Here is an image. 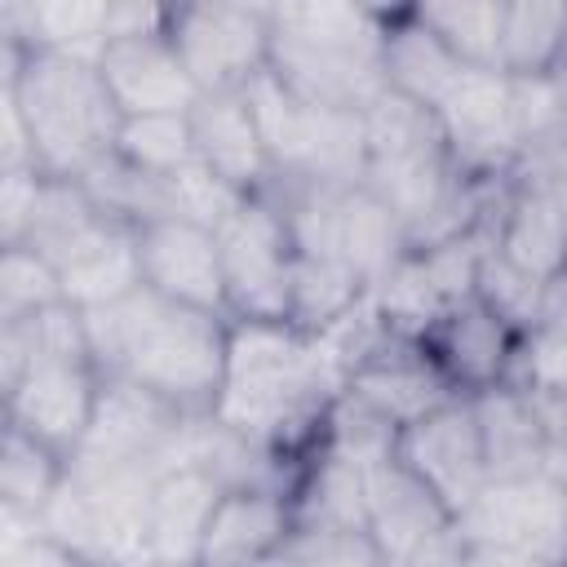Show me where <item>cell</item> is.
<instances>
[{"label":"cell","instance_id":"cell-24","mask_svg":"<svg viewBox=\"0 0 567 567\" xmlns=\"http://www.w3.org/2000/svg\"><path fill=\"white\" fill-rule=\"evenodd\" d=\"M4 40L40 53H62L80 62H102L111 40V0H44V4H4L0 9Z\"/></svg>","mask_w":567,"mask_h":567},{"label":"cell","instance_id":"cell-32","mask_svg":"<svg viewBox=\"0 0 567 567\" xmlns=\"http://www.w3.org/2000/svg\"><path fill=\"white\" fill-rule=\"evenodd\" d=\"M0 567H89L75 558L66 545L40 532L35 518L4 509V545H0Z\"/></svg>","mask_w":567,"mask_h":567},{"label":"cell","instance_id":"cell-2","mask_svg":"<svg viewBox=\"0 0 567 567\" xmlns=\"http://www.w3.org/2000/svg\"><path fill=\"white\" fill-rule=\"evenodd\" d=\"M80 315L102 377L133 381L186 416H208L217 408L230 346L226 315L177 306L146 284Z\"/></svg>","mask_w":567,"mask_h":567},{"label":"cell","instance_id":"cell-14","mask_svg":"<svg viewBox=\"0 0 567 567\" xmlns=\"http://www.w3.org/2000/svg\"><path fill=\"white\" fill-rule=\"evenodd\" d=\"M137 266L151 292L190 310L226 315V275H221L217 230L186 217L146 221L137 226Z\"/></svg>","mask_w":567,"mask_h":567},{"label":"cell","instance_id":"cell-1","mask_svg":"<svg viewBox=\"0 0 567 567\" xmlns=\"http://www.w3.org/2000/svg\"><path fill=\"white\" fill-rule=\"evenodd\" d=\"M346 394V368L332 346L292 323L230 319L226 377L213 416L266 447L297 456L310 447Z\"/></svg>","mask_w":567,"mask_h":567},{"label":"cell","instance_id":"cell-39","mask_svg":"<svg viewBox=\"0 0 567 567\" xmlns=\"http://www.w3.org/2000/svg\"><path fill=\"white\" fill-rule=\"evenodd\" d=\"M133 567H164V563H133Z\"/></svg>","mask_w":567,"mask_h":567},{"label":"cell","instance_id":"cell-9","mask_svg":"<svg viewBox=\"0 0 567 567\" xmlns=\"http://www.w3.org/2000/svg\"><path fill=\"white\" fill-rule=\"evenodd\" d=\"M190 421L195 416L177 412L159 394L120 377H102V394L75 456L133 465L164 478L168 470L190 465Z\"/></svg>","mask_w":567,"mask_h":567},{"label":"cell","instance_id":"cell-18","mask_svg":"<svg viewBox=\"0 0 567 567\" xmlns=\"http://www.w3.org/2000/svg\"><path fill=\"white\" fill-rule=\"evenodd\" d=\"M190 142H195V159L217 173L221 182H230L239 195H266L275 190V164L266 155L257 115L239 93H199V102L190 106Z\"/></svg>","mask_w":567,"mask_h":567},{"label":"cell","instance_id":"cell-10","mask_svg":"<svg viewBox=\"0 0 567 567\" xmlns=\"http://www.w3.org/2000/svg\"><path fill=\"white\" fill-rule=\"evenodd\" d=\"M168 40L199 93H239L270 66V4H177Z\"/></svg>","mask_w":567,"mask_h":567},{"label":"cell","instance_id":"cell-13","mask_svg":"<svg viewBox=\"0 0 567 567\" xmlns=\"http://www.w3.org/2000/svg\"><path fill=\"white\" fill-rule=\"evenodd\" d=\"M452 159L470 177H509L518 164L514 89L505 71H465L447 102L434 111Z\"/></svg>","mask_w":567,"mask_h":567},{"label":"cell","instance_id":"cell-8","mask_svg":"<svg viewBox=\"0 0 567 567\" xmlns=\"http://www.w3.org/2000/svg\"><path fill=\"white\" fill-rule=\"evenodd\" d=\"M217 248L226 275V315L248 323H288L297 248L284 204L270 190L244 199L217 226Z\"/></svg>","mask_w":567,"mask_h":567},{"label":"cell","instance_id":"cell-31","mask_svg":"<svg viewBox=\"0 0 567 567\" xmlns=\"http://www.w3.org/2000/svg\"><path fill=\"white\" fill-rule=\"evenodd\" d=\"M540 292H545V284L532 279L527 270H518L514 261H505V257L496 252V244L483 252L478 279H474V297H478L501 323H509L518 337L532 332L536 310H540Z\"/></svg>","mask_w":567,"mask_h":567},{"label":"cell","instance_id":"cell-17","mask_svg":"<svg viewBox=\"0 0 567 567\" xmlns=\"http://www.w3.org/2000/svg\"><path fill=\"white\" fill-rule=\"evenodd\" d=\"M518 332L501 323L478 297L461 301L452 315H443L425 337V354L439 363V372L452 381L456 394L474 399L492 385H505L518 359Z\"/></svg>","mask_w":567,"mask_h":567},{"label":"cell","instance_id":"cell-34","mask_svg":"<svg viewBox=\"0 0 567 567\" xmlns=\"http://www.w3.org/2000/svg\"><path fill=\"white\" fill-rule=\"evenodd\" d=\"M22 168H35L31 128L18 111V102L9 93H0V173H22Z\"/></svg>","mask_w":567,"mask_h":567},{"label":"cell","instance_id":"cell-35","mask_svg":"<svg viewBox=\"0 0 567 567\" xmlns=\"http://www.w3.org/2000/svg\"><path fill=\"white\" fill-rule=\"evenodd\" d=\"M328 536L332 532H319V527L297 523L292 536L279 540L270 554H261L252 567H319L323 563V549H328Z\"/></svg>","mask_w":567,"mask_h":567},{"label":"cell","instance_id":"cell-36","mask_svg":"<svg viewBox=\"0 0 567 567\" xmlns=\"http://www.w3.org/2000/svg\"><path fill=\"white\" fill-rule=\"evenodd\" d=\"M319 567H385V558L368 532H332Z\"/></svg>","mask_w":567,"mask_h":567},{"label":"cell","instance_id":"cell-4","mask_svg":"<svg viewBox=\"0 0 567 567\" xmlns=\"http://www.w3.org/2000/svg\"><path fill=\"white\" fill-rule=\"evenodd\" d=\"M31 128L35 168L44 177L80 182L97 159L115 151L120 137V106L97 71V62L40 53L4 40V84Z\"/></svg>","mask_w":567,"mask_h":567},{"label":"cell","instance_id":"cell-12","mask_svg":"<svg viewBox=\"0 0 567 567\" xmlns=\"http://www.w3.org/2000/svg\"><path fill=\"white\" fill-rule=\"evenodd\" d=\"M394 456L447 505L452 518H461L478 501V492L492 483L478 416H474V399H465V394L434 408L416 425L399 430Z\"/></svg>","mask_w":567,"mask_h":567},{"label":"cell","instance_id":"cell-37","mask_svg":"<svg viewBox=\"0 0 567 567\" xmlns=\"http://www.w3.org/2000/svg\"><path fill=\"white\" fill-rule=\"evenodd\" d=\"M549 75H554V84L567 93V40H563V53H558V62H554V71H549Z\"/></svg>","mask_w":567,"mask_h":567},{"label":"cell","instance_id":"cell-25","mask_svg":"<svg viewBox=\"0 0 567 567\" xmlns=\"http://www.w3.org/2000/svg\"><path fill=\"white\" fill-rule=\"evenodd\" d=\"M337 252L363 279V288L377 292V284L408 252V230L368 186H350L337 195Z\"/></svg>","mask_w":567,"mask_h":567},{"label":"cell","instance_id":"cell-26","mask_svg":"<svg viewBox=\"0 0 567 567\" xmlns=\"http://www.w3.org/2000/svg\"><path fill=\"white\" fill-rule=\"evenodd\" d=\"M416 18L452 49L461 66L501 71V35H505V0H443L416 4Z\"/></svg>","mask_w":567,"mask_h":567},{"label":"cell","instance_id":"cell-23","mask_svg":"<svg viewBox=\"0 0 567 567\" xmlns=\"http://www.w3.org/2000/svg\"><path fill=\"white\" fill-rule=\"evenodd\" d=\"M385 84L390 93L425 106V111H439L447 102V93L456 89V80L470 71L452 58V49L416 18V9H399L390 13L385 22Z\"/></svg>","mask_w":567,"mask_h":567},{"label":"cell","instance_id":"cell-28","mask_svg":"<svg viewBox=\"0 0 567 567\" xmlns=\"http://www.w3.org/2000/svg\"><path fill=\"white\" fill-rule=\"evenodd\" d=\"M567 40V4H505L501 71L505 75H549Z\"/></svg>","mask_w":567,"mask_h":567},{"label":"cell","instance_id":"cell-22","mask_svg":"<svg viewBox=\"0 0 567 567\" xmlns=\"http://www.w3.org/2000/svg\"><path fill=\"white\" fill-rule=\"evenodd\" d=\"M496 252L540 284L567 270V230L554 186L509 182L496 213Z\"/></svg>","mask_w":567,"mask_h":567},{"label":"cell","instance_id":"cell-29","mask_svg":"<svg viewBox=\"0 0 567 567\" xmlns=\"http://www.w3.org/2000/svg\"><path fill=\"white\" fill-rule=\"evenodd\" d=\"M115 155L137 164L142 173L173 177L186 164H195V142H190V120L186 115H137L120 124Z\"/></svg>","mask_w":567,"mask_h":567},{"label":"cell","instance_id":"cell-20","mask_svg":"<svg viewBox=\"0 0 567 567\" xmlns=\"http://www.w3.org/2000/svg\"><path fill=\"white\" fill-rule=\"evenodd\" d=\"M221 487L199 465H177L151 487L146 509V558L164 567H195Z\"/></svg>","mask_w":567,"mask_h":567},{"label":"cell","instance_id":"cell-38","mask_svg":"<svg viewBox=\"0 0 567 567\" xmlns=\"http://www.w3.org/2000/svg\"><path fill=\"white\" fill-rule=\"evenodd\" d=\"M554 199H558V213H563V230H567V182L554 186Z\"/></svg>","mask_w":567,"mask_h":567},{"label":"cell","instance_id":"cell-19","mask_svg":"<svg viewBox=\"0 0 567 567\" xmlns=\"http://www.w3.org/2000/svg\"><path fill=\"white\" fill-rule=\"evenodd\" d=\"M297 496L270 487H230L217 496L195 567H252L297 527Z\"/></svg>","mask_w":567,"mask_h":567},{"label":"cell","instance_id":"cell-5","mask_svg":"<svg viewBox=\"0 0 567 567\" xmlns=\"http://www.w3.org/2000/svg\"><path fill=\"white\" fill-rule=\"evenodd\" d=\"M22 244L58 270L62 297L75 310H97L142 288L137 226L111 217L84 182L49 177Z\"/></svg>","mask_w":567,"mask_h":567},{"label":"cell","instance_id":"cell-33","mask_svg":"<svg viewBox=\"0 0 567 567\" xmlns=\"http://www.w3.org/2000/svg\"><path fill=\"white\" fill-rule=\"evenodd\" d=\"M44 173L40 168H22V173H0V248L22 244L31 230V217L40 208V190H44Z\"/></svg>","mask_w":567,"mask_h":567},{"label":"cell","instance_id":"cell-15","mask_svg":"<svg viewBox=\"0 0 567 567\" xmlns=\"http://www.w3.org/2000/svg\"><path fill=\"white\" fill-rule=\"evenodd\" d=\"M346 399L399 434L461 394L452 390V381L439 372V363L425 354L421 341H403L385 332L377 350L346 377Z\"/></svg>","mask_w":567,"mask_h":567},{"label":"cell","instance_id":"cell-30","mask_svg":"<svg viewBox=\"0 0 567 567\" xmlns=\"http://www.w3.org/2000/svg\"><path fill=\"white\" fill-rule=\"evenodd\" d=\"M62 279L58 270L27 244L0 248V323L40 315L49 306H62Z\"/></svg>","mask_w":567,"mask_h":567},{"label":"cell","instance_id":"cell-6","mask_svg":"<svg viewBox=\"0 0 567 567\" xmlns=\"http://www.w3.org/2000/svg\"><path fill=\"white\" fill-rule=\"evenodd\" d=\"M159 478L133 465L71 456L62 487L40 514V532L89 567H133L146 558V509Z\"/></svg>","mask_w":567,"mask_h":567},{"label":"cell","instance_id":"cell-16","mask_svg":"<svg viewBox=\"0 0 567 567\" xmlns=\"http://www.w3.org/2000/svg\"><path fill=\"white\" fill-rule=\"evenodd\" d=\"M115 106L124 120L137 115H190L199 102V89L190 71L182 66L168 31L159 35H128V40H106V53L97 62Z\"/></svg>","mask_w":567,"mask_h":567},{"label":"cell","instance_id":"cell-27","mask_svg":"<svg viewBox=\"0 0 567 567\" xmlns=\"http://www.w3.org/2000/svg\"><path fill=\"white\" fill-rule=\"evenodd\" d=\"M66 474V456L44 447L40 439L4 425V456H0V509L27 514L40 523V514L49 509L53 492L62 487Z\"/></svg>","mask_w":567,"mask_h":567},{"label":"cell","instance_id":"cell-3","mask_svg":"<svg viewBox=\"0 0 567 567\" xmlns=\"http://www.w3.org/2000/svg\"><path fill=\"white\" fill-rule=\"evenodd\" d=\"M385 22L363 4H270V71L306 106L368 115L390 93Z\"/></svg>","mask_w":567,"mask_h":567},{"label":"cell","instance_id":"cell-11","mask_svg":"<svg viewBox=\"0 0 567 567\" xmlns=\"http://www.w3.org/2000/svg\"><path fill=\"white\" fill-rule=\"evenodd\" d=\"M456 532L465 545H492L567 567V487L554 474L487 483L456 518Z\"/></svg>","mask_w":567,"mask_h":567},{"label":"cell","instance_id":"cell-7","mask_svg":"<svg viewBox=\"0 0 567 567\" xmlns=\"http://www.w3.org/2000/svg\"><path fill=\"white\" fill-rule=\"evenodd\" d=\"M244 97L257 115L266 155L275 164V182L323 186V190L363 186V173H368V124H363V115L306 106L301 97H292L279 84V75L270 66L244 84Z\"/></svg>","mask_w":567,"mask_h":567},{"label":"cell","instance_id":"cell-21","mask_svg":"<svg viewBox=\"0 0 567 567\" xmlns=\"http://www.w3.org/2000/svg\"><path fill=\"white\" fill-rule=\"evenodd\" d=\"M474 416L487 452V474L492 483L501 478H532L549 474V434L536 399L518 385H492L474 394Z\"/></svg>","mask_w":567,"mask_h":567}]
</instances>
